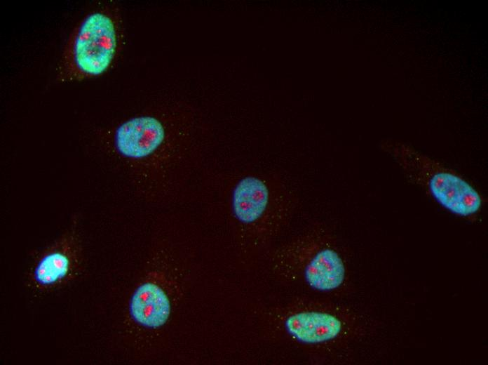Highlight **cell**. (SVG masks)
Here are the masks:
<instances>
[{"instance_id":"obj_1","label":"cell","mask_w":488,"mask_h":365,"mask_svg":"<svg viewBox=\"0 0 488 365\" xmlns=\"http://www.w3.org/2000/svg\"><path fill=\"white\" fill-rule=\"evenodd\" d=\"M208 136L196 109L171 103L122 120L103 138L135 194L152 204H170L202 198L216 171Z\"/></svg>"},{"instance_id":"obj_2","label":"cell","mask_w":488,"mask_h":365,"mask_svg":"<svg viewBox=\"0 0 488 365\" xmlns=\"http://www.w3.org/2000/svg\"><path fill=\"white\" fill-rule=\"evenodd\" d=\"M202 199L223 204L244 253L269 250L288 227L299 206L292 187L273 171H216Z\"/></svg>"},{"instance_id":"obj_3","label":"cell","mask_w":488,"mask_h":365,"mask_svg":"<svg viewBox=\"0 0 488 365\" xmlns=\"http://www.w3.org/2000/svg\"><path fill=\"white\" fill-rule=\"evenodd\" d=\"M276 277L318 294L339 291L346 284L345 260L326 227L313 222L293 237L270 251Z\"/></svg>"},{"instance_id":"obj_4","label":"cell","mask_w":488,"mask_h":365,"mask_svg":"<svg viewBox=\"0 0 488 365\" xmlns=\"http://www.w3.org/2000/svg\"><path fill=\"white\" fill-rule=\"evenodd\" d=\"M268 321L280 340L316 355L357 328L354 315L317 297H295L279 303L269 312Z\"/></svg>"},{"instance_id":"obj_5","label":"cell","mask_w":488,"mask_h":365,"mask_svg":"<svg viewBox=\"0 0 488 365\" xmlns=\"http://www.w3.org/2000/svg\"><path fill=\"white\" fill-rule=\"evenodd\" d=\"M122 41V20L116 6L105 4L90 11L67 41L59 67L60 79L81 81L106 73L117 58Z\"/></svg>"},{"instance_id":"obj_6","label":"cell","mask_w":488,"mask_h":365,"mask_svg":"<svg viewBox=\"0 0 488 365\" xmlns=\"http://www.w3.org/2000/svg\"><path fill=\"white\" fill-rule=\"evenodd\" d=\"M384 148L409 180L449 212L470 217L481 209L482 201L478 191L455 171L401 143L388 141Z\"/></svg>"},{"instance_id":"obj_7","label":"cell","mask_w":488,"mask_h":365,"mask_svg":"<svg viewBox=\"0 0 488 365\" xmlns=\"http://www.w3.org/2000/svg\"><path fill=\"white\" fill-rule=\"evenodd\" d=\"M82 260V240L75 214L65 232L36 255L29 272L31 286L38 292L62 286L73 277Z\"/></svg>"},{"instance_id":"obj_8","label":"cell","mask_w":488,"mask_h":365,"mask_svg":"<svg viewBox=\"0 0 488 365\" xmlns=\"http://www.w3.org/2000/svg\"><path fill=\"white\" fill-rule=\"evenodd\" d=\"M130 314L135 322L149 328L162 326L170 313V303L165 291L156 284L145 282L134 292Z\"/></svg>"}]
</instances>
